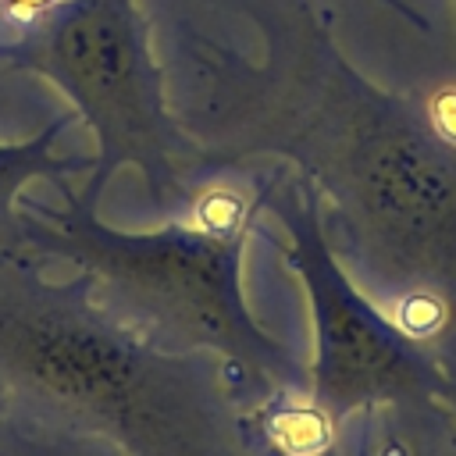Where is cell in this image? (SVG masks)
Wrapping results in <instances>:
<instances>
[{
    "label": "cell",
    "instance_id": "cell-4",
    "mask_svg": "<svg viewBox=\"0 0 456 456\" xmlns=\"http://www.w3.org/2000/svg\"><path fill=\"white\" fill-rule=\"evenodd\" d=\"M0 68L53 82L89 125L100 157L86 178L100 192L135 167L150 203L182 217L214 178L203 150L178 128L139 0H57L4 25Z\"/></svg>",
    "mask_w": 456,
    "mask_h": 456
},
{
    "label": "cell",
    "instance_id": "cell-2",
    "mask_svg": "<svg viewBox=\"0 0 456 456\" xmlns=\"http://www.w3.org/2000/svg\"><path fill=\"white\" fill-rule=\"evenodd\" d=\"M0 388L7 410L125 456H274L221 356L150 338L32 253L0 256Z\"/></svg>",
    "mask_w": 456,
    "mask_h": 456
},
{
    "label": "cell",
    "instance_id": "cell-10",
    "mask_svg": "<svg viewBox=\"0 0 456 456\" xmlns=\"http://www.w3.org/2000/svg\"><path fill=\"white\" fill-rule=\"evenodd\" d=\"M7 410V395H4V388H0V413Z\"/></svg>",
    "mask_w": 456,
    "mask_h": 456
},
{
    "label": "cell",
    "instance_id": "cell-7",
    "mask_svg": "<svg viewBox=\"0 0 456 456\" xmlns=\"http://www.w3.org/2000/svg\"><path fill=\"white\" fill-rule=\"evenodd\" d=\"M50 4H57V0H0V7H4V14H7V21H18V18H28V14H39V11H46Z\"/></svg>",
    "mask_w": 456,
    "mask_h": 456
},
{
    "label": "cell",
    "instance_id": "cell-1",
    "mask_svg": "<svg viewBox=\"0 0 456 456\" xmlns=\"http://www.w3.org/2000/svg\"><path fill=\"white\" fill-rule=\"evenodd\" d=\"M264 61L178 18L167 107L210 175L274 153L328 200L342 249L406 335L442 356L456 338V142L420 100L367 82L299 4H256ZM445 360V356H442Z\"/></svg>",
    "mask_w": 456,
    "mask_h": 456
},
{
    "label": "cell",
    "instance_id": "cell-11",
    "mask_svg": "<svg viewBox=\"0 0 456 456\" xmlns=\"http://www.w3.org/2000/svg\"><path fill=\"white\" fill-rule=\"evenodd\" d=\"M452 7H456V0H452Z\"/></svg>",
    "mask_w": 456,
    "mask_h": 456
},
{
    "label": "cell",
    "instance_id": "cell-8",
    "mask_svg": "<svg viewBox=\"0 0 456 456\" xmlns=\"http://www.w3.org/2000/svg\"><path fill=\"white\" fill-rule=\"evenodd\" d=\"M381 4H385V7H392L395 14H403L410 25H417V28H428V18H424V14H420L413 4H406V0H381Z\"/></svg>",
    "mask_w": 456,
    "mask_h": 456
},
{
    "label": "cell",
    "instance_id": "cell-9",
    "mask_svg": "<svg viewBox=\"0 0 456 456\" xmlns=\"http://www.w3.org/2000/svg\"><path fill=\"white\" fill-rule=\"evenodd\" d=\"M370 428H374V413H363V428L356 438V452L353 456H370Z\"/></svg>",
    "mask_w": 456,
    "mask_h": 456
},
{
    "label": "cell",
    "instance_id": "cell-3",
    "mask_svg": "<svg viewBox=\"0 0 456 456\" xmlns=\"http://www.w3.org/2000/svg\"><path fill=\"white\" fill-rule=\"evenodd\" d=\"M217 171L196 203L153 232H121L100 217V189H53L61 207L39 196L18 200V253L61 260L93 281V292L125 321L171 349H203L228 363L246 403L306 392V370L256 324L242 296V249L271 171Z\"/></svg>",
    "mask_w": 456,
    "mask_h": 456
},
{
    "label": "cell",
    "instance_id": "cell-5",
    "mask_svg": "<svg viewBox=\"0 0 456 456\" xmlns=\"http://www.w3.org/2000/svg\"><path fill=\"white\" fill-rule=\"evenodd\" d=\"M264 210L289 232L285 264L299 274L314 317V363L306 370L310 403L342 428L353 413L456 410V378L449 363L413 335H406L338 264L324 228L317 189L292 167H271Z\"/></svg>",
    "mask_w": 456,
    "mask_h": 456
},
{
    "label": "cell",
    "instance_id": "cell-6",
    "mask_svg": "<svg viewBox=\"0 0 456 456\" xmlns=\"http://www.w3.org/2000/svg\"><path fill=\"white\" fill-rule=\"evenodd\" d=\"M71 114L50 121L39 135L18 139V142H0V256L18 253L21 242V224H18V200L21 192L39 182V178H68L75 171L93 167L96 160L82 157H64L61 153V135L71 128Z\"/></svg>",
    "mask_w": 456,
    "mask_h": 456
},
{
    "label": "cell",
    "instance_id": "cell-12",
    "mask_svg": "<svg viewBox=\"0 0 456 456\" xmlns=\"http://www.w3.org/2000/svg\"><path fill=\"white\" fill-rule=\"evenodd\" d=\"M0 114H4V110H0Z\"/></svg>",
    "mask_w": 456,
    "mask_h": 456
}]
</instances>
